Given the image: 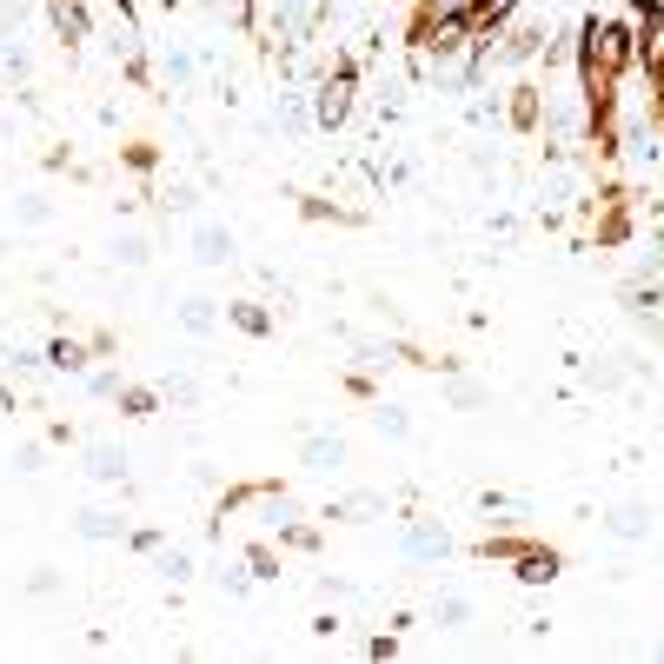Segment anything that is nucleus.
<instances>
[{
	"label": "nucleus",
	"instance_id": "obj_1",
	"mask_svg": "<svg viewBox=\"0 0 664 664\" xmlns=\"http://www.w3.org/2000/svg\"><path fill=\"white\" fill-rule=\"evenodd\" d=\"M631 60H638V34H631V20H598V14H591L585 27H578V74L625 80Z\"/></svg>",
	"mask_w": 664,
	"mask_h": 664
},
{
	"label": "nucleus",
	"instance_id": "obj_2",
	"mask_svg": "<svg viewBox=\"0 0 664 664\" xmlns=\"http://www.w3.org/2000/svg\"><path fill=\"white\" fill-rule=\"evenodd\" d=\"M352 87H359V60L339 54L332 60V74L319 80V100H313V120L319 127H346V113H352Z\"/></svg>",
	"mask_w": 664,
	"mask_h": 664
},
{
	"label": "nucleus",
	"instance_id": "obj_3",
	"mask_svg": "<svg viewBox=\"0 0 664 664\" xmlns=\"http://www.w3.org/2000/svg\"><path fill=\"white\" fill-rule=\"evenodd\" d=\"M459 14L472 27V40H498L505 20H512V0H459Z\"/></svg>",
	"mask_w": 664,
	"mask_h": 664
},
{
	"label": "nucleus",
	"instance_id": "obj_4",
	"mask_svg": "<svg viewBox=\"0 0 664 664\" xmlns=\"http://www.w3.org/2000/svg\"><path fill=\"white\" fill-rule=\"evenodd\" d=\"M512 565H518V585H552V578L565 572V558H558L552 545H525Z\"/></svg>",
	"mask_w": 664,
	"mask_h": 664
},
{
	"label": "nucleus",
	"instance_id": "obj_5",
	"mask_svg": "<svg viewBox=\"0 0 664 664\" xmlns=\"http://www.w3.org/2000/svg\"><path fill=\"white\" fill-rule=\"evenodd\" d=\"M193 259H200V266L233 259V233H226V226H200V233H193Z\"/></svg>",
	"mask_w": 664,
	"mask_h": 664
},
{
	"label": "nucleus",
	"instance_id": "obj_6",
	"mask_svg": "<svg viewBox=\"0 0 664 664\" xmlns=\"http://www.w3.org/2000/svg\"><path fill=\"white\" fill-rule=\"evenodd\" d=\"M505 120H512L518 133H538V120H545V113H538V87H512V107H505Z\"/></svg>",
	"mask_w": 664,
	"mask_h": 664
},
{
	"label": "nucleus",
	"instance_id": "obj_7",
	"mask_svg": "<svg viewBox=\"0 0 664 664\" xmlns=\"http://www.w3.org/2000/svg\"><path fill=\"white\" fill-rule=\"evenodd\" d=\"M226 319H233L240 332H253V339H266V332H273V313H266V306H253V299H233V306H226Z\"/></svg>",
	"mask_w": 664,
	"mask_h": 664
},
{
	"label": "nucleus",
	"instance_id": "obj_8",
	"mask_svg": "<svg viewBox=\"0 0 664 664\" xmlns=\"http://www.w3.org/2000/svg\"><path fill=\"white\" fill-rule=\"evenodd\" d=\"M538 47H545V34H538V27H512V34H505V47H498V60H512V67H518V60H532Z\"/></svg>",
	"mask_w": 664,
	"mask_h": 664
},
{
	"label": "nucleus",
	"instance_id": "obj_9",
	"mask_svg": "<svg viewBox=\"0 0 664 664\" xmlns=\"http://www.w3.org/2000/svg\"><path fill=\"white\" fill-rule=\"evenodd\" d=\"M113 399H120L127 419H153V406H160V392H153V386H120Z\"/></svg>",
	"mask_w": 664,
	"mask_h": 664
},
{
	"label": "nucleus",
	"instance_id": "obj_10",
	"mask_svg": "<svg viewBox=\"0 0 664 664\" xmlns=\"http://www.w3.org/2000/svg\"><path fill=\"white\" fill-rule=\"evenodd\" d=\"M47 7H54V27L67 40H87V14H80V0H47Z\"/></svg>",
	"mask_w": 664,
	"mask_h": 664
},
{
	"label": "nucleus",
	"instance_id": "obj_11",
	"mask_svg": "<svg viewBox=\"0 0 664 664\" xmlns=\"http://www.w3.org/2000/svg\"><path fill=\"white\" fill-rule=\"evenodd\" d=\"M47 366L80 372V366H87V346H80V339H54V346H47Z\"/></svg>",
	"mask_w": 664,
	"mask_h": 664
},
{
	"label": "nucleus",
	"instance_id": "obj_12",
	"mask_svg": "<svg viewBox=\"0 0 664 664\" xmlns=\"http://www.w3.org/2000/svg\"><path fill=\"white\" fill-rule=\"evenodd\" d=\"M605 206H611V213L598 220V240H605V246H625V240H631V220H625V206H618V200H605Z\"/></svg>",
	"mask_w": 664,
	"mask_h": 664
},
{
	"label": "nucleus",
	"instance_id": "obj_13",
	"mask_svg": "<svg viewBox=\"0 0 664 664\" xmlns=\"http://www.w3.org/2000/svg\"><path fill=\"white\" fill-rule=\"evenodd\" d=\"M525 545H532V538H479V558H492V565H512Z\"/></svg>",
	"mask_w": 664,
	"mask_h": 664
},
{
	"label": "nucleus",
	"instance_id": "obj_14",
	"mask_svg": "<svg viewBox=\"0 0 664 664\" xmlns=\"http://www.w3.org/2000/svg\"><path fill=\"white\" fill-rule=\"evenodd\" d=\"M406 552H412V558H432V552H445V532H439V525H412Z\"/></svg>",
	"mask_w": 664,
	"mask_h": 664
},
{
	"label": "nucleus",
	"instance_id": "obj_15",
	"mask_svg": "<svg viewBox=\"0 0 664 664\" xmlns=\"http://www.w3.org/2000/svg\"><path fill=\"white\" fill-rule=\"evenodd\" d=\"M180 326H186V332H213V299H186V306H180Z\"/></svg>",
	"mask_w": 664,
	"mask_h": 664
},
{
	"label": "nucleus",
	"instance_id": "obj_16",
	"mask_svg": "<svg viewBox=\"0 0 664 664\" xmlns=\"http://www.w3.org/2000/svg\"><path fill=\"white\" fill-rule=\"evenodd\" d=\"M120 472H127V459L113 445H93V479H120Z\"/></svg>",
	"mask_w": 664,
	"mask_h": 664
},
{
	"label": "nucleus",
	"instance_id": "obj_17",
	"mask_svg": "<svg viewBox=\"0 0 664 664\" xmlns=\"http://www.w3.org/2000/svg\"><path fill=\"white\" fill-rule=\"evenodd\" d=\"M306 459H313V465H339V459H346V439H306Z\"/></svg>",
	"mask_w": 664,
	"mask_h": 664
},
{
	"label": "nucleus",
	"instance_id": "obj_18",
	"mask_svg": "<svg viewBox=\"0 0 664 664\" xmlns=\"http://www.w3.org/2000/svg\"><path fill=\"white\" fill-rule=\"evenodd\" d=\"M286 545H293V552H319V532H313V525H293V518H286Z\"/></svg>",
	"mask_w": 664,
	"mask_h": 664
},
{
	"label": "nucleus",
	"instance_id": "obj_19",
	"mask_svg": "<svg viewBox=\"0 0 664 664\" xmlns=\"http://www.w3.org/2000/svg\"><path fill=\"white\" fill-rule=\"evenodd\" d=\"M80 532H87V538H113V532H120V525H113L107 512H80Z\"/></svg>",
	"mask_w": 664,
	"mask_h": 664
},
{
	"label": "nucleus",
	"instance_id": "obj_20",
	"mask_svg": "<svg viewBox=\"0 0 664 664\" xmlns=\"http://www.w3.org/2000/svg\"><path fill=\"white\" fill-rule=\"evenodd\" d=\"M611 532H618V538H638V532H645V512H618V518H611Z\"/></svg>",
	"mask_w": 664,
	"mask_h": 664
},
{
	"label": "nucleus",
	"instance_id": "obj_21",
	"mask_svg": "<svg viewBox=\"0 0 664 664\" xmlns=\"http://www.w3.org/2000/svg\"><path fill=\"white\" fill-rule=\"evenodd\" d=\"M113 253L127 259V266H147V240H133V233H127V240H120V246H113Z\"/></svg>",
	"mask_w": 664,
	"mask_h": 664
},
{
	"label": "nucleus",
	"instance_id": "obj_22",
	"mask_svg": "<svg viewBox=\"0 0 664 664\" xmlns=\"http://www.w3.org/2000/svg\"><path fill=\"white\" fill-rule=\"evenodd\" d=\"M153 160H160V153H153L147 140H140V147H127V166H133V173H153Z\"/></svg>",
	"mask_w": 664,
	"mask_h": 664
},
{
	"label": "nucleus",
	"instance_id": "obj_23",
	"mask_svg": "<svg viewBox=\"0 0 664 664\" xmlns=\"http://www.w3.org/2000/svg\"><path fill=\"white\" fill-rule=\"evenodd\" d=\"M379 432H392V439H406V412H392V406H379Z\"/></svg>",
	"mask_w": 664,
	"mask_h": 664
},
{
	"label": "nucleus",
	"instance_id": "obj_24",
	"mask_svg": "<svg viewBox=\"0 0 664 664\" xmlns=\"http://www.w3.org/2000/svg\"><path fill=\"white\" fill-rule=\"evenodd\" d=\"M160 572H166V578H186V572H193V558H186V552H166Z\"/></svg>",
	"mask_w": 664,
	"mask_h": 664
},
{
	"label": "nucleus",
	"instance_id": "obj_25",
	"mask_svg": "<svg viewBox=\"0 0 664 664\" xmlns=\"http://www.w3.org/2000/svg\"><path fill=\"white\" fill-rule=\"evenodd\" d=\"M253 572H259V578H279V558L266 552V545H253Z\"/></svg>",
	"mask_w": 664,
	"mask_h": 664
},
{
	"label": "nucleus",
	"instance_id": "obj_26",
	"mask_svg": "<svg viewBox=\"0 0 664 664\" xmlns=\"http://www.w3.org/2000/svg\"><path fill=\"white\" fill-rule=\"evenodd\" d=\"M439 7H459V0H439Z\"/></svg>",
	"mask_w": 664,
	"mask_h": 664
}]
</instances>
